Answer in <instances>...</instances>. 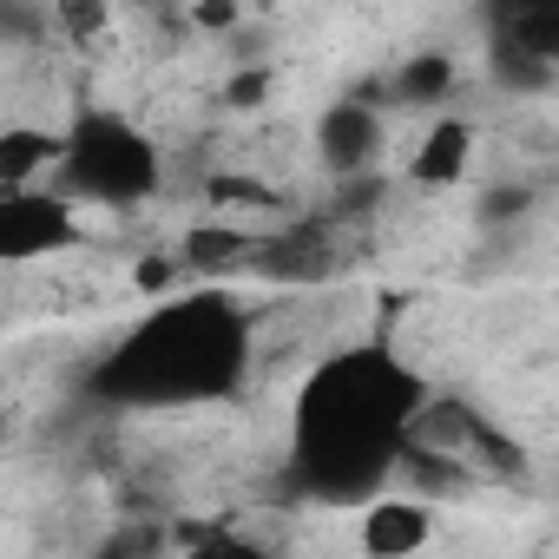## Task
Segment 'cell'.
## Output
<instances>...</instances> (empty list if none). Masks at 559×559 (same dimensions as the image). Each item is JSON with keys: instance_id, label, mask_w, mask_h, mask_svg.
<instances>
[{"instance_id": "6da1fadb", "label": "cell", "mask_w": 559, "mask_h": 559, "mask_svg": "<svg viewBox=\"0 0 559 559\" xmlns=\"http://www.w3.org/2000/svg\"><path fill=\"white\" fill-rule=\"evenodd\" d=\"M428 408L421 369L382 343H356L310 369L290 415V487L323 507H369L395 480L415 415Z\"/></svg>"}, {"instance_id": "7a4b0ae2", "label": "cell", "mask_w": 559, "mask_h": 559, "mask_svg": "<svg viewBox=\"0 0 559 559\" xmlns=\"http://www.w3.org/2000/svg\"><path fill=\"white\" fill-rule=\"evenodd\" d=\"M250 356H257V323L243 317V304L224 290H198L119 330L106 356L86 369V395L139 415L204 408V402H230L250 382Z\"/></svg>"}, {"instance_id": "3957f363", "label": "cell", "mask_w": 559, "mask_h": 559, "mask_svg": "<svg viewBox=\"0 0 559 559\" xmlns=\"http://www.w3.org/2000/svg\"><path fill=\"white\" fill-rule=\"evenodd\" d=\"M158 178H165V158L139 119L112 106H80L60 126V171H53L60 198L99 204V211H139L158 191Z\"/></svg>"}, {"instance_id": "277c9868", "label": "cell", "mask_w": 559, "mask_h": 559, "mask_svg": "<svg viewBox=\"0 0 559 559\" xmlns=\"http://www.w3.org/2000/svg\"><path fill=\"white\" fill-rule=\"evenodd\" d=\"M80 237H86L80 230V204L60 198L53 185L0 191V263H40V257L73 250Z\"/></svg>"}, {"instance_id": "5b68a950", "label": "cell", "mask_w": 559, "mask_h": 559, "mask_svg": "<svg viewBox=\"0 0 559 559\" xmlns=\"http://www.w3.org/2000/svg\"><path fill=\"white\" fill-rule=\"evenodd\" d=\"M317 158H323V171L336 185H356V178L376 171V158H382V106H376L369 86L317 112Z\"/></svg>"}, {"instance_id": "8992f818", "label": "cell", "mask_w": 559, "mask_h": 559, "mask_svg": "<svg viewBox=\"0 0 559 559\" xmlns=\"http://www.w3.org/2000/svg\"><path fill=\"white\" fill-rule=\"evenodd\" d=\"M428 539H435V507L415 500V493H382V500H369L362 520H356L362 559H415Z\"/></svg>"}, {"instance_id": "52a82bcc", "label": "cell", "mask_w": 559, "mask_h": 559, "mask_svg": "<svg viewBox=\"0 0 559 559\" xmlns=\"http://www.w3.org/2000/svg\"><path fill=\"white\" fill-rule=\"evenodd\" d=\"M454 86H461V67H454L448 53H408V60H402L382 86H369V93H376L382 112L395 106V112H435V119H441V106H448Z\"/></svg>"}, {"instance_id": "ba28073f", "label": "cell", "mask_w": 559, "mask_h": 559, "mask_svg": "<svg viewBox=\"0 0 559 559\" xmlns=\"http://www.w3.org/2000/svg\"><path fill=\"white\" fill-rule=\"evenodd\" d=\"M467 165H474V126H467L461 112L428 119V132H421V145H415L408 178H415V185H428V191H448V185H461V178H467Z\"/></svg>"}, {"instance_id": "9c48e42d", "label": "cell", "mask_w": 559, "mask_h": 559, "mask_svg": "<svg viewBox=\"0 0 559 559\" xmlns=\"http://www.w3.org/2000/svg\"><path fill=\"white\" fill-rule=\"evenodd\" d=\"M487 40H507L526 60L559 73V8L552 0H507V8H487Z\"/></svg>"}, {"instance_id": "30bf717a", "label": "cell", "mask_w": 559, "mask_h": 559, "mask_svg": "<svg viewBox=\"0 0 559 559\" xmlns=\"http://www.w3.org/2000/svg\"><path fill=\"white\" fill-rule=\"evenodd\" d=\"M60 171V132L47 126H0V191H40Z\"/></svg>"}, {"instance_id": "8fae6325", "label": "cell", "mask_w": 559, "mask_h": 559, "mask_svg": "<svg viewBox=\"0 0 559 559\" xmlns=\"http://www.w3.org/2000/svg\"><path fill=\"white\" fill-rule=\"evenodd\" d=\"M263 276H276V284H310V276L330 270V243L317 224H290L276 237H257V257H250Z\"/></svg>"}, {"instance_id": "7c38bea8", "label": "cell", "mask_w": 559, "mask_h": 559, "mask_svg": "<svg viewBox=\"0 0 559 559\" xmlns=\"http://www.w3.org/2000/svg\"><path fill=\"white\" fill-rule=\"evenodd\" d=\"M480 67H487V80H493L500 93H513V99H533V93H552V86H559V73H552V67L526 60V53H520V47H507V40H487Z\"/></svg>"}, {"instance_id": "4fadbf2b", "label": "cell", "mask_w": 559, "mask_h": 559, "mask_svg": "<svg viewBox=\"0 0 559 559\" xmlns=\"http://www.w3.org/2000/svg\"><path fill=\"white\" fill-rule=\"evenodd\" d=\"M185 263H198V270H230V263H243V257H257V237L250 230H230V224H198V230H185Z\"/></svg>"}, {"instance_id": "5bb4252c", "label": "cell", "mask_w": 559, "mask_h": 559, "mask_svg": "<svg viewBox=\"0 0 559 559\" xmlns=\"http://www.w3.org/2000/svg\"><path fill=\"white\" fill-rule=\"evenodd\" d=\"M533 211V185H487L480 198H474V224H487V230H507V224H520Z\"/></svg>"}, {"instance_id": "9a60e30c", "label": "cell", "mask_w": 559, "mask_h": 559, "mask_svg": "<svg viewBox=\"0 0 559 559\" xmlns=\"http://www.w3.org/2000/svg\"><path fill=\"white\" fill-rule=\"evenodd\" d=\"M93 559H165V533L158 526H112Z\"/></svg>"}, {"instance_id": "2e32d148", "label": "cell", "mask_w": 559, "mask_h": 559, "mask_svg": "<svg viewBox=\"0 0 559 559\" xmlns=\"http://www.w3.org/2000/svg\"><path fill=\"white\" fill-rule=\"evenodd\" d=\"M263 93H270V73H263V67H243V73L230 80V93H224V99H230V106H257Z\"/></svg>"}, {"instance_id": "e0dca14e", "label": "cell", "mask_w": 559, "mask_h": 559, "mask_svg": "<svg viewBox=\"0 0 559 559\" xmlns=\"http://www.w3.org/2000/svg\"><path fill=\"white\" fill-rule=\"evenodd\" d=\"M185 559H257L250 546H237V539H204V546H191Z\"/></svg>"}, {"instance_id": "ac0fdd59", "label": "cell", "mask_w": 559, "mask_h": 559, "mask_svg": "<svg viewBox=\"0 0 559 559\" xmlns=\"http://www.w3.org/2000/svg\"><path fill=\"white\" fill-rule=\"evenodd\" d=\"M191 21H198L204 34H224V27H237V8H198Z\"/></svg>"}]
</instances>
